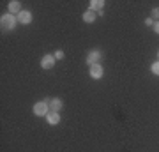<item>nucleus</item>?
I'll use <instances>...</instances> for the list:
<instances>
[{
	"mask_svg": "<svg viewBox=\"0 0 159 152\" xmlns=\"http://www.w3.org/2000/svg\"><path fill=\"white\" fill-rule=\"evenodd\" d=\"M150 69H152V73H154V74H157V76H159V60H157V62H154Z\"/></svg>",
	"mask_w": 159,
	"mask_h": 152,
	"instance_id": "f8f14e48",
	"label": "nucleus"
},
{
	"mask_svg": "<svg viewBox=\"0 0 159 152\" xmlns=\"http://www.w3.org/2000/svg\"><path fill=\"white\" fill-rule=\"evenodd\" d=\"M62 106H64V103H62V99H57V97H55V99H51L50 101V110L51 112H60V110H62Z\"/></svg>",
	"mask_w": 159,
	"mask_h": 152,
	"instance_id": "6e6552de",
	"label": "nucleus"
},
{
	"mask_svg": "<svg viewBox=\"0 0 159 152\" xmlns=\"http://www.w3.org/2000/svg\"><path fill=\"white\" fill-rule=\"evenodd\" d=\"M94 20H96V12L92 11V9H89V11L83 12V21L85 23H92Z\"/></svg>",
	"mask_w": 159,
	"mask_h": 152,
	"instance_id": "9b49d317",
	"label": "nucleus"
},
{
	"mask_svg": "<svg viewBox=\"0 0 159 152\" xmlns=\"http://www.w3.org/2000/svg\"><path fill=\"white\" fill-rule=\"evenodd\" d=\"M154 32H156V34H159V21L154 23Z\"/></svg>",
	"mask_w": 159,
	"mask_h": 152,
	"instance_id": "2eb2a0df",
	"label": "nucleus"
},
{
	"mask_svg": "<svg viewBox=\"0 0 159 152\" xmlns=\"http://www.w3.org/2000/svg\"><path fill=\"white\" fill-rule=\"evenodd\" d=\"M7 9H9V14H12V16L14 14H20L21 12V4L18 0H12V2H9V7Z\"/></svg>",
	"mask_w": 159,
	"mask_h": 152,
	"instance_id": "0eeeda50",
	"label": "nucleus"
},
{
	"mask_svg": "<svg viewBox=\"0 0 159 152\" xmlns=\"http://www.w3.org/2000/svg\"><path fill=\"white\" fill-rule=\"evenodd\" d=\"M46 118H48V122H50L51 126H57L58 122H60V113H57V112H50L48 115H46Z\"/></svg>",
	"mask_w": 159,
	"mask_h": 152,
	"instance_id": "1a4fd4ad",
	"label": "nucleus"
},
{
	"mask_svg": "<svg viewBox=\"0 0 159 152\" xmlns=\"http://www.w3.org/2000/svg\"><path fill=\"white\" fill-rule=\"evenodd\" d=\"M89 9H92V11L99 9V14H102V9H104V2H102V0H92V2H90V7H89Z\"/></svg>",
	"mask_w": 159,
	"mask_h": 152,
	"instance_id": "9d476101",
	"label": "nucleus"
},
{
	"mask_svg": "<svg viewBox=\"0 0 159 152\" xmlns=\"http://www.w3.org/2000/svg\"><path fill=\"white\" fill-rule=\"evenodd\" d=\"M53 57H55V60H62V58H64V51L62 50L55 51V55H53Z\"/></svg>",
	"mask_w": 159,
	"mask_h": 152,
	"instance_id": "ddd939ff",
	"label": "nucleus"
},
{
	"mask_svg": "<svg viewBox=\"0 0 159 152\" xmlns=\"http://www.w3.org/2000/svg\"><path fill=\"white\" fill-rule=\"evenodd\" d=\"M145 25H152L154 27V20L152 18H147V20H145Z\"/></svg>",
	"mask_w": 159,
	"mask_h": 152,
	"instance_id": "dca6fc26",
	"label": "nucleus"
},
{
	"mask_svg": "<svg viewBox=\"0 0 159 152\" xmlns=\"http://www.w3.org/2000/svg\"><path fill=\"white\" fill-rule=\"evenodd\" d=\"M101 57H102V51L99 50H92L90 53H89V57H87V64H99V60H101Z\"/></svg>",
	"mask_w": 159,
	"mask_h": 152,
	"instance_id": "20e7f679",
	"label": "nucleus"
},
{
	"mask_svg": "<svg viewBox=\"0 0 159 152\" xmlns=\"http://www.w3.org/2000/svg\"><path fill=\"white\" fill-rule=\"evenodd\" d=\"M53 66H55V57H53V55H44L43 58H41V67L51 69Z\"/></svg>",
	"mask_w": 159,
	"mask_h": 152,
	"instance_id": "39448f33",
	"label": "nucleus"
},
{
	"mask_svg": "<svg viewBox=\"0 0 159 152\" xmlns=\"http://www.w3.org/2000/svg\"><path fill=\"white\" fill-rule=\"evenodd\" d=\"M48 110H50V103L46 101H39L34 104V113L37 115V117H44V115H48Z\"/></svg>",
	"mask_w": 159,
	"mask_h": 152,
	"instance_id": "f257e3e1",
	"label": "nucleus"
},
{
	"mask_svg": "<svg viewBox=\"0 0 159 152\" xmlns=\"http://www.w3.org/2000/svg\"><path fill=\"white\" fill-rule=\"evenodd\" d=\"M102 74H104V69H102L101 64H92L90 66V76L94 80H99L102 78Z\"/></svg>",
	"mask_w": 159,
	"mask_h": 152,
	"instance_id": "7ed1b4c3",
	"label": "nucleus"
},
{
	"mask_svg": "<svg viewBox=\"0 0 159 152\" xmlns=\"http://www.w3.org/2000/svg\"><path fill=\"white\" fill-rule=\"evenodd\" d=\"M152 20H157L159 21V7L157 9H152Z\"/></svg>",
	"mask_w": 159,
	"mask_h": 152,
	"instance_id": "4468645a",
	"label": "nucleus"
},
{
	"mask_svg": "<svg viewBox=\"0 0 159 152\" xmlns=\"http://www.w3.org/2000/svg\"><path fill=\"white\" fill-rule=\"evenodd\" d=\"M32 21V12L30 11H21L18 14V23H21V25H29Z\"/></svg>",
	"mask_w": 159,
	"mask_h": 152,
	"instance_id": "423d86ee",
	"label": "nucleus"
},
{
	"mask_svg": "<svg viewBox=\"0 0 159 152\" xmlns=\"http://www.w3.org/2000/svg\"><path fill=\"white\" fill-rule=\"evenodd\" d=\"M0 23H2V28L11 30V28H14V25H16V18L12 16V14H4V16L0 18Z\"/></svg>",
	"mask_w": 159,
	"mask_h": 152,
	"instance_id": "f03ea898",
	"label": "nucleus"
},
{
	"mask_svg": "<svg viewBox=\"0 0 159 152\" xmlns=\"http://www.w3.org/2000/svg\"><path fill=\"white\" fill-rule=\"evenodd\" d=\"M157 55H159V53H157Z\"/></svg>",
	"mask_w": 159,
	"mask_h": 152,
	"instance_id": "f3484780",
	"label": "nucleus"
}]
</instances>
